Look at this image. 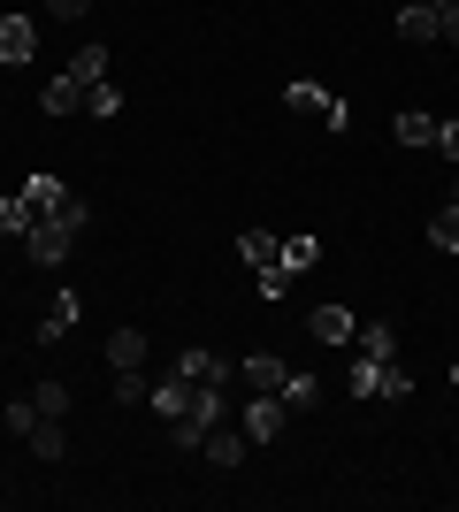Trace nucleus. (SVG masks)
Returning <instances> with one entry per match:
<instances>
[{"label": "nucleus", "mask_w": 459, "mask_h": 512, "mask_svg": "<svg viewBox=\"0 0 459 512\" xmlns=\"http://www.w3.org/2000/svg\"><path fill=\"white\" fill-rule=\"evenodd\" d=\"M352 337H360V352H368V360H398V321H360Z\"/></svg>", "instance_id": "4468645a"}, {"label": "nucleus", "mask_w": 459, "mask_h": 512, "mask_svg": "<svg viewBox=\"0 0 459 512\" xmlns=\"http://www.w3.org/2000/svg\"><path fill=\"white\" fill-rule=\"evenodd\" d=\"M31 406H39V421H69V383H39Z\"/></svg>", "instance_id": "4be33fe9"}, {"label": "nucleus", "mask_w": 459, "mask_h": 512, "mask_svg": "<svg viewBox=\"0 0 459 512\" xmlns=\"http://www.w3.org/2000/svg\"><path fill=\"white\" fill-rule=\"evenodd\" d=\"M108 360L115 367H146V329H115V337H108Z\"/></svg>", "instance_id": "6ab92c4d"}, {"label": "nucleus", "mask_w": 459, "mask_h": 512, "mask_svg": "<svg viewBox=\"0 0 459 512\" xmlns=\"http://www.w3.org/2000/svg\"><path fill=\"white\" fill-rule=\"evenodd\" d=\"M85 115H100V123H108V115H123V92H115L108 77H100V85H85Z\"/></svg>", "instance_id": "393cba45"}, {"label": "nucleus", "mask_w": 459, "mask_h": 512, "mask_svg": "<svg viewBox=\"0 0 459 512\" xmlns=\"http://www.w3.org/2000/svg\"><path fill=\"white\" fill-rule=\"evenodd\" d=\"M284 375H291V367L276 360V352H245V360H238V383L245 390H284Z\"/></svg>", "instance_id": "1a4fd4ad"}, {"label": "nucleus", "mask_w": 459, "mask_h": 512, "mask_svg": "<svg viewBox=\"0 0 459 512\" xmlns=\"http://www.w3.org/2000/svg\"><path fill=\"white\" fill-rule=\"evenodd\" d=\"M23 207H31V222H46V214H62L69 207V184H62V176H23Z\"/></svg>", "instance_id": "20e7f679"}, {"label": "nucleus", "mask_w": 459, "mask_h": 512, "mask_svg": "<svg viewBox=\"0 0 459 512\" xmlns=\"http://www.w3.org/2000/svg\"><path fill=\"white\" fill-rule=\"evenodd\" d=\"M284 406L291 413H314V406H322V383H314L306 367H299V375H284Z\"/></svg>", "instance_id": "aec40b11"}, {"label": "nucleus", "mask_w": 459, "mask_h": 512, "mask_svg": "<svg viewBox=\"0 0 459 512\" xmlns=\"http://www.w3.org/2000/svg\"><path fill=\"white\" fill-rule=\"evenodd\" d=\"M199 451H207V459H215V467H245V451H253V436H245V428H207V444H199Z\"/></svg>", "instance_id": "6e6552de"}, {"label": "nucleus", "mask_w": 459, "mask_h": 512, "mask_svg": "<svg viewBox=\"0 0 459 512\" xmlns=\"http://www.w3.org/2000/svg\"><path fill=\"white\" fill-rule=\"evenodd\" d=\"M238 260L253 268V276H261V268H276V260H284V237H268V230H245V237H238Z\"/></svg>", "instance_id": "f8f14e48"}, {"label": "nucleus", "mask_w": 459, "mask_h": 512, "mask_svg": "<svg viewBox=\"0 0 459 512\" xmlns=\"http://www.w3.org/2000/svg\"><path fill=\"white\" fill-rule=\"evenodd\" d=\"M299 115H322V130H352V107L337 100L329 85H306V77H291V92H284Z\"/></svg>", "instance_id": "f03ea898"}, {"label": "nucleus", "mask_w": 459, "mask_h": 512, "mask_svg": "<svg viewBox=\"0 0 459 512\" xmlns=\"http://www.w3.org/2000/svg\"><path fill=\"white\" fill-rule=\"evenodd\" d=\"M77 314H85V299H77V291H62V299L46 306V321H39V344H62L69 329H77Z\"/></svg>", "instance_id": "9b49d317"}, {"label": "nucleus", "mask_w": 459, "mask_h": 512, "mask_svg": "<svg viewBox=\"0 0 459 512\" xmlns=\"http://www.w3.org/2000/svg\"><path fill=\"white\" fill-rule=\"evenodd\" d=\"M31 46H39V23H31V16H0V62H8V69L31 62Z\"/></svg>", "instance_id": "0eeeda50"}, {"label": "nucleus", "mask_w": 459, "mask_h": 512, "mask_svg": "<svg viewBox=\"0 0 459 512\" xmlns=\"http://www.w3.org/2000/svg\"><path fill=\"white\" fill-rule=\"evenodd\" d=\"M437 39H452V46H459V8H437Z\"/></svg>", "instance_id": "72a5a7b5"}, {"label": "nucleus", "mask_w": 459, "mask_h": 512, "mask_svg": "<svg viewBox=\"0 0 459 512\" xmlns=\"http://www.w3.org/2000/svg\"><path fill=\"white\" fill-rule=\"evenodd\" d=\"M429 8H459V0H429Z\"/></svg>", "instance_id": "f704fd0d"}, {"label": "nucleus", "mask_w": 459, "mask_h": 512, "mask_svg": "<svg viewBox=\"0 0 459 512\" xmlns=\"http://www.w3.org/2000/svg\"><path fill=\"white\" fill-rule=\"evenodd\" d=\"M46 115H77V107H85V85H77V77H69V69H62V77H54V85H46Z\"/></svg>", "instance_id": "dca6fc26"}, {"label": "nucleus", "mask_w": 459, "mask_h": 512, "mask_svg": "<svg viewBox=\"0 0 459 512\" xmlns=\"http://www.w3.org/2000/svg\"><path fill=\"white\" fill-rule=\"evenodd\" d=\"M437 153H444V161H459V123H437Z\"/></svg>", "instance_id": "473e14b6"}, {"label": "nucleus", "mask_w": 459, "mask_h": 512, "mask_svg": "<svg viewBox=\"0 0 459 512\" xmlns=\"http://www.w3.org/2000/svg\"><path fill=\"white\" fill-rule=\"evenodd\" d=\"M253 283H261V299H284V291H291V268H284V260H276V268H261V276H253Z\"/></svg>", "instance_id": "c756f323"}, {"label": "nucleus", "mask_w": 459, "mask_h": 512, "mask_svg": "<svg viewBox=\"0 0 459 512\" xmlns=\"http://www.w3.org/2000/svg\"><path fill=\"white\" fill-rule=\"evenodd\" d=\"M452 390H459V360H452Z\"/></svg>", "instance_id": "c9c22d12"}, {"label": "nucleus", "mask_w": 459, "mask_h": 512, "mask_svg": "<svg viewBox=\"0 0 459 512\" xmlns=\"http://www.w3.org/2000/svg\"><path fill=\"white\" fill-rule=\"evenodd\" d=\"M69 77H77V85H100V77H108V46H77V54H69Z\"/></svg>", "instance_id": "412c9836"}, {"label": "nucleus", "mask_w": 459, "mask_h": 512, "mask_svg": "<svg viewBox=\"0 0 459 512\" xmlns=\"http://www.w3.org/2000/svg\"><path fill=\"white\" fill-rule=\"evenodd\" d=\"M452 207H459V192H452Z\"/></svg>", "instance_id": "e433bc0d"}, {"label": "nucleus", "mask_w": 459, "mask_h": 512, "mask_svg": "<svg viewBox=\"0 0 459 512\" xmlns=\"http://www.w3.org/2000/svg\"><path fill=\"white\" fill-rule=\"evenodd\" d=\"M437 123H444V115H421V107H406V115L391 123V138H398L406 153H437Z\"/></svg>", "instance_id": "39448f33"}, {"label": "nucleus", "mask_w": 459, "mask_h": 512, "mask_svg": "<svg viewBox=\"0 0 459 512\" xmlns=\"http://www.w3.org/2000/svg\"><path fill=\"white\" fill-rule=\"evenodd\" d=\"M429 245H437V253H459V207H437V214H429Z\"/></svg>", "instance_id": "5701e85b"}, {"label": "nucleus", "mask_w": 459, "mask_h": 512, "mask_svg": "<svg viewBox=\"0 0 459 512\" xmlns=\"http://www.w3.org/2000/svg\"><path fill=\"white\" fill-rule=\"evenodd\" d=\"M0 428H16V436H31V428H39V406H31V398H8V413H0Z\"/></svg>", "instance_id": "cd10ccee"}, {"label": "nucleus", "mask_w": 459, "mask_h": 512, "mask_svg": "<svg viewBox=\"0 0 459 512\" xmlns=\"http://www.w3.org/2000/svg\"><path fill=\"white\" fill-rule=\"evenodd\" d=\"M85 8H92V0H46V16H54V23H77Z\"/></svg>", "instance_id": "2f4dec72"}, {"label": "nucleus", "mask_w": 459, "mask_h": 512, "mask_svg": "<svg viewBox=\"0 0 459 512\" xmlns=\"http://www.w3.org/2000/svg\"><path fill=\"white\" fill-rule=\"evenodd\" d=\"M176 375H184V383H222L230 367H222L215 352H207V344H192V352H176Z\"/></svg>", "instance_id": "ddd939ff"}, {"label": "nucleus", "mask_w": 459, "mask_h": 512, "mask_svg": "<svg viewBox=\"0 0 459 512\" xmlns=\"http://www.w3.org/2000/svg\"><path fill=\"white\" fill-rule=\"evenodd\" d=\"M314 260H322V237H284V268L291 276H306Z\"/></svg>", "instance_id": "b1692460"}, {"label": "nucleus", "mask_w": 459, "mask_h": 512, "mask_svg": "<svg viewBox=\"0 0 459 512\" xmlns=\"http://www.w3.org/2000/svg\"><path fill=\"white\" fill-rule=\"evenodd\" d=\"M192 390H199V383H184V375L169 367V383H153V390H146V406L161 413V421H184V413H192Z\"/></svg>", "instance_id": "423d86ee"}, {"label": "nucleus", "mask_w": 459, "mask_h": 512, "mask_svg": "<svg viewBox=\"0 0 459 512\" xmlns=\"http://www.w3.org/2000/svg\"><path fill=\"white\" fill-rule=\"evenodd\" d=\"M375 398H383V406H406V398H414V375H406L398 360H383V375H375Z\"/></svg>", "instance_id": "f3484780"}, {"label": "nucleus", "mask_w": 459, "mask_h": 512, "mask_svg": "<svg viewBox=\"0 0 459 512\" xmlns=\"http://www.w3.org/2000/svg\"><path fill=\"white\" fill-rule=\"evenodd\" d=\"M398 39H437V8H429V0H406V8H398Z\"/></svg>", "instance_id": "2eb2a0df"}, {"label": "nucleus", "mask_w": 459, "mask_h": 512, "mask_svg": "<svg viewBox=\"0 0 459 512\" xmlns=\"http://www.w3.org/2000/svg\"><path fill=\"white\" fill-rule=\"evenodd\" d=\"M23 444H31V459H46V467H54V459L69 451V436H62V421H39L31 436H23Z\"/></svg>", "instance_id": "a211bd4d"}, {"label": "nucleus", "mask_w": 459, "mask_h": 512, "mask_svg": "<svg viewBox=\"0 0 459 512\" xmlns=\"http://www.w3.org/2000/svg\"><path fill=\"white\" fill-rule=\"evenodd\" d=\"M306 329H314V344H352V329H360V321H352V306H314V314H306Z\"/></svg>", "instance_id": "9d476101"}, {"label": "nucleus", "mask_w": 459, "mask_h": 512, "mask_svg": "<svg viewBox=\"0 0 459 512\" xmlns=\"http://www.w3.org/2000/svg\"><path fill=\"white\" fill-rule=\"evenodd\" d=\"M31 230V207H23V192H8L0 199V237H23Z\"/></svg>", "instance_id": "a878e982"}, {"label": "nucleus", "mask_w": 459, "mask_h": 512, "mask_svg": "<svg viewBox=\"0 0 459 512\" xmlns=\"http://www.w3.org/2000/svg\"><path fill=\"white\" fill-rule=\"evenodd\" d=\"M375 375H383V360L360 352V360H352V398H375Z\"/></svg>", "instance_id": "c85d7f7f"}, {"label": "nucleus", "mask_w": 459, "mask_h": 512, "mask_svg": "<svg viewBox=\"0 0 459 512\" xmlns=\"http://www.w3.org/2000/svg\"><path fill=\"white\" fill-rule=\"evenodd\" d=\"M85 230H92V199L69 192L62 214H46V222H31V230H23V253L39 260V268H62V260L77 253V237H85Z\"/></svg>", "instance_id": "f257e3e1"}, {"label": "nucleus", "mask_w": 459, "mask_h": 512, "mask_svg": "<svg viewBox=\"0 0 459 512\" xmlns=\"http://www.w3.org/2000/svg\"><path fill=\"white\" fill-rule=\"evenodd\" d=\"M245 436H253V444H276V436H284L291 428V406H284V390H253V406H245Z\"/></svg>", "instance_id": "7ed1b4c3"}, {"label": "nucleus", "mask_w": 459, "mask_h": 512, "mask_svg": "<svg viewBox=\"0 0 459 512\" xmlns=\"http://www.w3.org/2000/svg\"><path fill=\"white\" fill-rule=\"evenodd\" d=\"M169 444L176 451H199V444H207V428H199V421H169Z\"/></svg>", "instance_id": "7c9ffc66"}, {"label": "nucleus", "mask_w": 459, "mask_h": 512, "mask_svg": "<svg viewBox=\"0 0 459 512\" xmlns=\"http://www.w3.org/2000/svg\"><path fill=\"white\" fill-rule=\"evenodd\" d=\"M146 375H138V367H115V398H123V406H146Z\"/></svg>", "instance_id": "bb28decb"}]
</instances>
